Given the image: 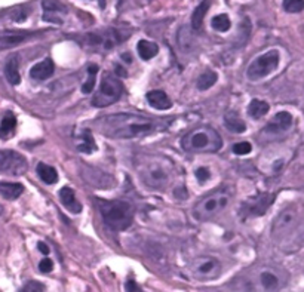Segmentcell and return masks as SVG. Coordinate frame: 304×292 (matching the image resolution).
<instances>
[{"mask_svg":"<svg viewBox=\"0 0 304 292\" xmlns=\"http://www.w3.org/2000/svg\"><path fill=\"white\" fill-rule=\"evenodd\" d=\"M100 132L108 138H136L144 136L156 129V123L144 116L132 113H119L101 117L95 122Z\"/></svg>","mask_w":304,"mask_h":292,"instance_id":"6da1fadb","label":"cell"},{"mask_svg":"<svg viewBox=\"0 0 304 292\" xmlns=\"http://www.w3.org/2000/svg\"><path fill=\"white\" fill-rule=\"evenodd\" d=\"M58 195H60V200L66 206V209H68L73 214L82 212V203L76 199V195L70 187H63Z\"/></svg>","mask_w":304,"mask_h":292,"instance_id":"ac0fdd59","label":"cell"},{"mask_svg":"<svg viewBox=\"0 0 304 292\" xmlns=\"http://www.w3.org/2000/svg\"><path fill=\"white\" fill-rule=\"evenodd\" d=\"M122 94H123L122 82L116 76L107 73L102 77L100 89H98V92L95 94V97L92 99V105L94 107H100V108L108 107L113 102H116L122 97Z\"/></svg>","mask_w":304,"mask_h":292,"instance_id":"8992f818","label":"cell"},{"mask_svg":"<svg viewBox=\"0 0 304 292\" xmlns=\"http://www.w3.org/2000/svg\"><path fill=\"white\" fill-rule=\"evenodd\" d=\"M43 21L54 23V24H61L63 20L60 15H66L68 9L57 0H43Z\"/></svg>","mask_w":304,"mask_h":292,"instance_id":"7c38bea8","label":"cell"},{"mask_svg":"<svg viewBox=\"0 0 304 292\" xmlns=\"http://www.w3.org/2000/svg\"><path fill=\"white\" fill-rule=\"evenodd\" d=\"M36 171H37L39 178H40L43 183H46V184H55V183L58 181L57 169L52 168V166H49V165H46V163H39L37 168H36Z\"/></svg>","mask_w":304,"mask_h":292,"instance_id":"d4e9b609","label":"cell"},{"mask_svg":"<svg viewBox=\"0 0 304 292\" xmlns=\"http://www.w3.org/2000/svg\"><path fill=\"white\" fill-rule=\"evenodd\" d=\"M104 224L113 231H123L134 221V206L125 200H97Z\"/></svg>","mask_w":304,"mask_h":292,"instance_id":"7a4b0ae2","label":"cell"},{"mask_svg":"<svg viewBox=\"0 0 304 292\" xmlns=\"http://www.w3.org/2000/svg\"><path fill=\"white\" fill-rule=\"evenodd\" d=\"M174 166L167 158H150L139 166V178L150 189H164L172 178Z\"/></svg>","mask_w":304,"mask_h":292,"instance_id":"3957f363","label":"cell"},{"mask_svg":"<svg viewBox=\"0 0 304 292\" xmlns=\"http://www.w3.org/2000/svg\"><path fill=\"white\" fill-rule=\"evenodd\" d=\"M230 202V195L226 190L215 192L206 197H203L193 208V217L199 221H206L218 215L223 209L227 208Z\"/></svg>","mask_w":304,"mask_h":292,"instance_id":"5b68a950","label":"cell"},{"mask_svg":"<svg viewBox=\"0 0 304 292\" xmlns=\"http://www.w3.org/2000/svg\"><path fill=\"white\" fill-rule=\"evenodd\" d=\"M98 2H100V6H101V8H105V0H98Z\"/></svg>","mask_w":304,"mask_h":292,"instance_id":"74e56055","label":"cell"},{"mask_svg":"<svg viewBox=\"0 0 304 292\" xmlns=\"http://www.w3.org/2000/svg\"><path fill=\"white\" fill-rule=\"evenodd\" d=\"M23 192H24V187L20 183H8V181L0 183V195L8 200L18 199L23 195Z\"/></svg>","mask_w":304,"mask_h":292,"instance_id":"7402d4cb","label":"cell"},{"mask_svg":"<svg viewBox=\"0 0 304 292\" xmlns=\"http://www.w3.org/2000/svg\"><path fill=\"white\" fill-rule=\"evenodd\" d=\"M33 36L30 32H5L0 34V49H11L15 48Z\"/></svg>","mask_w":304,"mask_h":292,"instance_id":"4fadbf2b","label":"cell"},{"mask_svg":"<svg viewBox=\"0 0 304 292\" xmlns=\"http://www.w3.org/2000/svg\"><path fill=\"white\" fill-rule=\"evenodd\" d=\"M52 268H54V262H52L49 258H43V260L40 261V264H39V270H40L42 273H51Z\"/></svg>","mask_w":304,"mask_h":292,"instance_id":"d590c367","label":"cell"},{"mask_svg":"<svg viewBox=\"0 0 304 292\" xmlns=\"http://www.w3.org/2000/svg\"><path fill=\"white\" fill-rule=\"evenodd\" d=\"M273 202V196H269L267 193H263V195H258V196H254L251 199H248L242 208H240V215L242 218H249V217H260L263 215L267 208L271 205Z\"/></svg>","mask_w":304,"mask_h":292,"instance_id":"30bf717a","label":"cell"},{"mask_svg":"<svg viewBox=\"0 0 304 292\" xmlns=\"http://www.w3.org/2000/svg\"><path fill=\"white\" fill-rule=\"evenodd\" d=\"M294 117L288 111H279L273 116V119L267 123L264 132H270L271 135H279L286 132L292 126Z\"/></svg>","mask_w":304,"mask_h":292,"instance_id":"8fae6325","label":"cell"},{"mask_svg":"<svg viewBox=\"0 0 304 292\" xmlns=\"http://www.w3.org/2000/svg\"><path fill=\"white\" fill-rule=\"evenodd\" d=\"M269 110H270V105L266 101H261V99H252L248 105V114L255 120L266 116L269 113Z\"/></svg>","mask_w":304,"mask_h":292,"instance_id":"4316f807","label":"cell"},{"mask_svg":"<svg viewBox=\"0 0 304 292\" xmlns=\"http://www.w3.org/2000/svg\"><path fill=\"white\" fill-rule=\"evenodd\" d=\"M147 102L156 110H168L172 107L171 98L164 91H150L147 94Z\"/></svg>","mask_w":304,"mask_h":292,"instance_id":"d6986e66","label":"cell"},{"mask_svg":"<svg viewBox=\"0 0 304 292\" xmlns=\"http://www.w3.org/2000/svg\"><path fill=\"white\" fill-rule=\"evenodd\" d=\"M218 80V76L215 71H205L203 74L199 76L198 79V89L201 91H206L209 89L211 86H214Z\"/></svg>","mask_w":304,"mask_h":292,"instance_id":"83f0119b","label":"cell"},{"mask_svg":"<svg viewBox=\"0 0 304 292\" xmlns=\"http://www.w3.org/2000/svg\"><path fill=\"white\" fill-rule=\"evenodd\" d=\"M43 289H45V286H43L40 282L33 280V282H29V283L21 289V292H43Z\"/></svg>","mask_w":304,"mask_h":292,"instance_id":"d6a6232c","label":"cell"},{"mask_svg":"<svg viewBox=\"0 0 304 292\" xmlns=\"http://www.w3.org/2000/svg\"><path fill=\"white\" fill-rule=\"evenodd\" d=\"M29 169V163L26 161V158L14 150H2L0 152V171L8 174V175H14V177H20L23 174H26Z\"/></svg>","mask_w":304,"mask_h":292,"instance_id":"9c48e42d","label":"cell"},{"mask_svg":"<svg viewBox=\"0 0 304 292\" xmlns=\"http://www.w3.org/2000/svg\"><path fill=\"white\" fill-rule=\"evenodd\" d=\"M209 8H211V0H203V2L195 9V12H193V15H192V27H193L195 30H198V29L202 27V23H203L205 15H206V12L209 11Z\"/></svg>","mask_w":304,"mask_h":292,"instance_id":"484cf974","label":"cell"},{"mask_svg":"<svg viewBox=\"0 0 304 292\" xmlns=\"http://www.w3.org/2000/svg\"><path fill=\"white\" fill-rule=\"evenodd\" d=\"M74 139H76V149L82 153H86V155H91L97 150V145H95V141H94V136H92V132L89 129H80V132L77 135H74Z\"/></svg>","mask_w":304,"mask_h":292,"instance_id":"2e32d148","label":"cell"},{"mask_svg":"<svg viewBox=\"0 0 304 292\" xmlns=\"http://www.w3.org/2000/svg\"><path fill=\"white\" fill-rule=\"evenodd\" d=\"M279 51L276 49H270L267 52H264L263 55L257 57L248 67L246 70V76L249 80H260L264 79L266 76H269L270 73H273L277 65H279Z\"/></svg>","mask_w":304,"mask_h":292,"instance_id":"52a82bcc","label":"cell"},{"mask_svg":"<svg viewBox=\"0 0 304 292\" xmlns=\"http://www.w3.org/2000/svg\"><path fill=\"white\" fill-rule=\"evenodd\" d=\"M233 153L237 155V156H245V155H249L251 150H252V145L246 141H242V142H236L233 145Z\"/></svg>","mask_w":304,"mask_h":292,"instance_id":"1f68e13d","label":"cell"},{"mask_svg":"<svg viewBox=\"0 0 304 292\" xmlns=\"http://www.w3.org/2000/svg\"><path fill=\"white\" fill-rule=\"evenodd\" d=\"M224 125H226V128H227L230 132H235V133H242V132L246 130L245 122H243L235 111L226 113V116H224Z\"/></svg>","mask_w":304,"mask_h":292,"instance_id":"603a6c76","label":"cell"},{"mask_svg":"<svg viewBox=\"0 0 304 292\" xmlns=\"http://www.w3.org/2000/svg\"><path fill=\"white\" fill-rule=\"evenodd\" d=\"M189 271L192 277H195L196 280H214L221 274L223 267L215 257L202 255L190 262Z\"/></svg>","mask_w":304,"mask_h":292,"instance_id":"ba28073f","label":"cell"},{"mask_svg":"<svg viewBox=\"0 0 304 292\" xmlns=\"http://www.w3.org/2000/svg\"><path fill=\"white\" fill-rule=\"evenodd\" d=\"M211 26H212L214 30L220 32V33H226V32H229L232 23H230V18H229L226 14H223V15H217V17H214L212 21H211Z\"/></svg>","mask_w":304,"mask_h":292,"instance_id":"f546056e","label":"cell"},{"mask_svg":"<svg viewBox=\"0 0 304 292\" xmlns=\"http://www.w3.org/2000/svg\"><path fill=\"white\" fill-rule=\"evenodd\" d=\"M55 71V64L52 60H43L37 64H34L30 70V76L34 80H46L49 79Z\"/></svg>","mask_w":304,"mask_h":292,"instance_id":"e0dca14e","label":"cell"},{"mask_svg":"<svg viewBox=\"0 0 304 292\" xmlns=\"http://www.w3.org/2000/svg\"><path fill=\"white\" fill-rule=\"evenodd\" d=\"M2 212H3V209H2V206H0V215H2Z\"/></svg>","mask_w":304,"mask_h":292,"instance_id":"f35d334b","label":"cell"},{"mask_svg":"<svg viewBox=\"0 0 304 292\" xmlns=\"http://www.w3.org/2000/svg\"><path fill=\"white\" fill-rule=\"evenodd\" d=\"M195 174H196V178L199 180L201 184L206 183V181L209 180V177H211V172H209L208 168H198Z\"/></svg>","mask_w":304,"mask_h":292,"instance_id":"836d02e7","label":"cell"},{"mask_svg":"<svg viewBox=\"0 0 304 292\" xmlns=\"http://www.w3.org/2000/svg\"><path fill=\"white\" fill-rule=\"evenodd\" d=\"M283 9L289 14H298L304 9V0H283Z\"/></svg>","mask_w":304,"mask_h":292,"instance_id":"4dcf8cb0","label":"cell"},{"mask_svg":"<svg viewBox=\"0 0 304 292\" xmlns=\"http://www.w3.org/2000/svg\"><path fill=\"white\" fill-rule=\"evenodd\" d=\"M258 280H260L261 288L267 292H277L280 286L283 285L282 277L274 270H263L260 273Z\"/></svg>","mask_w":304,"mask_h":292,"instance_id":"5bb4252c","label":"cell"},{"mask_svg":"<svg viewBox=\"0 0 304 292\" xmlns=\"http://www.w3.org/2000/svg\"><path fill=\"white\" fill-rule=\"evenodd\" d=\"M17 128V119L12 113H6L5 117L0 122V138L8 139L12 136L14 130Z\"/></svg>","mask_w":304,"mask_h":292,"instance_id":"cb8c5ba5","label":"cell"},{"mask_svg":"<svg viewBox=\"0 0 304 292\" xmlns=\"http://www.w3.org/2000/svg\"><path fill=\"white\" fill-rule=\"evenodd\" d=\"M37 248H39V251H40L42 254H45V255H48V254H49V248H48V245H46V243L39 242V243H37Z\"/></svg>","mask_w":304,"mask_h":292,"instance_id":"8d00e7d4","label":"cell"},{"mask_svg":"<svg viewBox=\"0 0 304 292\" xmlns=\"http://www.w3.org/2000/svg\"><path fill=\"white\" fill-rule=\"evenodd\" d=\"M136 51H138V55L141 60L144 61H148L151 58H155L159 52V46L155 43V42H150V40H139L138 45H136Z\"/></svg>","mask_w":304,"mask_h":292,"instance_id":"44dd1931","label":"cell"},{"mask_svg":"<svg viewBox=\"0 0 304 292\" xmlns=\"http://www.w3.org/2000/svg\"><path fill=\"white\" fill-rule=\"evenodd\" d=\"M125 289H126V292H144V291L141 289V286H139L134 279H128V280H126Z\"/></svg>","mask_w":304,"mask_h":292,"instance_id":"e575fe53","label":"cell"},{"mask_svg":"<svg viewBox=\"0 0 304 292\" xmlns=\"http://www.w3.org/2000/svg\"><path fill=\"white\" fill-rule=\"evenodd\" d=\"M97 73H98V65L91 64L88 67V79L82 85V92L83 94H91L95 88V80H97Z\"/></svg>","mask_w":304,"mask_h":292,"instance_id":"f1b7e54d","label":"cell"},{"mask_svg":"<svg viewBox=\"0 0 304 292\" xmlns=\"http://www.w3.org/2000/svg\"><path fill=\"white\" fill-rule=\"evenodd\" d=\"M295 218H297V211L294 208H286L285 211H282L273 223V234H279L291 228Z\"/></svg>","mask_w":304,"mask_h":292,"instance_id":"9a60e30c","label":"cell"},{"mask_svg":"<svg viewBox=\"0 0 304 292\" xmlns=\"http://www.w3.org/2000/svg\"><path fill=\"white\" fill-rule=\"evenodd\" d=\"M5 76H6V80L17 86L20 85L21 82V74H20V60L18 57H12L6 61L5 64Z\"/></svg>","mask_w":304,"mask_h":292,"instance_id":"ffe728a7","label":"cell"},{"mask_svg":"<svg viewBox=\"0 0 304 292\" xmlns=\"http://www.w3.org/2000/svg\"><path fill=\"white\" fill-rule=\"evenodd\" d=\"M181 145L192 153H215L223 147V139L211 126H199L181 139Z\"/></svg>","mask_w":304,"mask_h":292,"instance_id":"277c9868","label":"cell"}]
</instances>
